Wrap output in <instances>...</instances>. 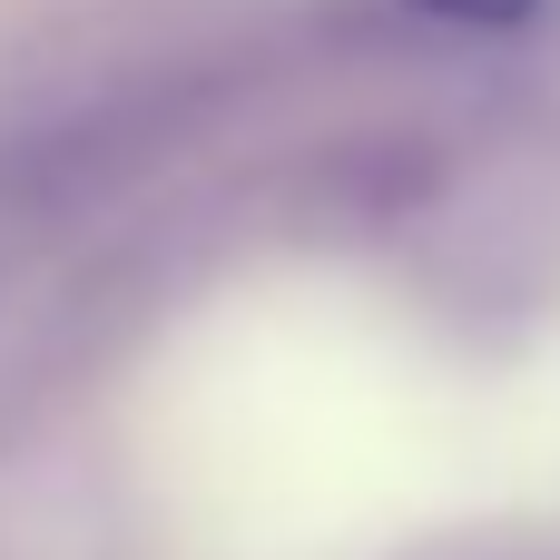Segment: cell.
<instances>
[{"label":"cell","instance_id":"obj_1","mask_svg":"<svg viewBox=\"0 0 560 560\" xmlns=\"http://www.w3.org/2000/svg\"><path fill=\"white\" fill-rule=\"evenodd\" d=\"M404 10H423L443 30H522V20H541V0H404Z\"/></svg>","mask_w":560,"mask_h":560}]
</instances>
